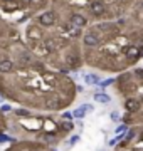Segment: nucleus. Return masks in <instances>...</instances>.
Returning a JSON list of instances; mask_svg holds the SVG:
<instances>
[{"instance_id": "1", "label": "nucleus", "mask_w": 143, "mask_h": 151, "mask_svg": "<svg viewBox=\"0 0 143 151\" xmlns=\"http://www.w3.org/2000/svg\"><path fill=\"white\" fill-rule=\"evenodd\" d=\"M84 64L103 72L121 74L143 59V32L126 17L89 25L81 37Z\"/></svg>"}, {"instance_id": "2", "label": "nucleus", "mask_w": 143, "mask_h": 151, "mask_svg": "<svg viewBox=\"0 0 143 151\" xmlns=\"http://www.w3.org/2000/svg\"><path fill=\"white\" fill-rule=\"evenodd\" d=\"M27 40L29 49L37 60L54 65L64 74L69 70H77L84 64L81 39L69 35L61 27L59 20L51 25H42L34 19L27 29Z\"/></svg>"}, {"instance_id": "3", "label": "nucleus", "mask_w": 143, "mask_h": 151, "mask_svg": "<svg viewBox=\"0 0 143 151\" xmlns=\"http://www.w3.org/2000/svg\"><path fill=\"white\" fill-rule=\"evenodd\" d=\"M51 10L57 19L71 24L74 29L84 30L101 20H115V15L103 0H52Z\"/></svg>"}, {"instance_id": "4", "label": "nucleus", "mask_w": 143, "mask_h": 151, "mask_svg": "<svg viewBox=\"0 0 143 151\" xmlns=\"http://www.w3.org/2000/svg\"><path fill=\"white\" fill-rule=\"evenodd\" d=\"M113 87L121 99V123L128 128L143 124V67H133L118 74Z\"/></svg>"}, {"instance_id": "5", "label": "nucleus", "mask_w": 143, "mask_h": 151, "mask_svg": "<svg viewBox=\"0 0 143 151\" xmlns=\"http://www.w3.org/2000/svg\"><path fill=\"white\" fill-rule=\"evenodd\" d=\"M2 60H12L20 69L40 62L32 54V50L19 40L15 30L0 19V62Z\"/></svg>"}, {"instance_id": "6", "label": "nucleus", "mask_w": 143, "mask_h": 151, "mask_svg": "<svg viewBox=\"0 0 143 151\" xmlns=\"http://www.w3.org/2000/svg\"><path fill=\"white\" fill-rule=\"evenodd\" d=\"M49 4V0H0V10L5 14L20 12L22 19L25 20L32 14L42 10Z\"/></svg>"}, {"instance_id": "7", "label": "nucleus", "mask_w": 143, "mask_h": 151, "mask_svg": "<svg viewBox=\"0 0 143 151\" xmlns=\"http://www.w3.org/2000/svg\"><path fill=\"white\" fill-rule=\"evenodd\" d=\"M113 151H143V124L131 126Z\"/></svg>"}, {"instance_id": "8", "label": "nucleus", "mask_w": 143, "mask_h": 151, "mask_svg": "<svg viewBox=\"0 0 143 151\" xmlns=\"http://www.w3.org/2000/svg\"><path fill=\"white\" fill-rule=\"evenodd\" d=\"M123 17H126L133 25H136L143 32V0H135Z\"/></svg>"}, {"instance_id": "9", "label": "nucleus", "mask_w": 143, "mask_h": 151, "mask_svg": "<svg viewBox=\"0 0 143 151\" xmlns=\"http://www.w3.org/2000/svg\"><path fill=\"white\" fill-rule=\"evenodd\" d=\"M103 2L111 9L115 19H120V17H123L128 12V9L131 7V4L135 0H103Z\"/></svg>"}, {"instance_id": "10", "label": "nucleus", "mask_w": 143, "mask_h": 151, "mask_svg": "<svg viewBox=\"0 0 143 151\" xmlns=\"http://www.w3.org/2000/svg\"><path fill=\"white\" fill-rule=\"evenodd\" d=\"M86 111H93V106L91 104H84V106H81V108H77L76 111H74V118H84V114H86Z\"/></svg>"}, {"instance_id": "11", "label": "nucleus", "mask_w": 143, "mask_h": 151, "mask_svg": "<svg viewBox=\"0 0 143 151\" xmlns=\"http://www.w3.org/2000/svg\"><path fill=\"white\" fill-rule=\"evenodd\" d=\"M94 101L96 103H101V104H108L111 101V97L108 94H105V92H96L94 94Z\"/></svg>"}, {"instance_id": "12", "label": "nucleus", "mask_w": 143, "mask_h": 151, "mask_svg": "<svg viewBox=\"0 0 143 151\" xmlns=\"http://www.w3.org/2000/svg\"><path fill=\"white\" fill-rule=\"evenodd\" d=\"M84 82L86 84H89V86H96V84H99V77L96 74H86L84 76Z\"/></svg>"}, {"instance_id": "13", "label": "nucleus", "mask_w": 143, "mask_h": 151, "mask_svg": "<svg viewBox=\"0 0 143 151\" xmlns=\"http://www.w3.org/2000/svg\"><path fill=\"white\" fill-rule=\"evenodd\" d=\"M113 82H115V79H113V77H110V79H105V81L99 82V87H101V89H106V87L110 86V84H113Z\"/></svg>"}, {"instance_id": "14", "label": "nucleus", "mask_w": 143, "mask_h": 151, "mask_svg": "<svg viewBox=\"0 0 143 151\" xmlns=\"http://www.w3.org/2000/svg\"><path fill=\"white\" fill-rule=\"evenodd\" d=\"M15 114L17 116H29V111H25V109H17Z\"/></svg>"}, {"instance_id": "15", "label": "nucleus", "mask_w": 143, "mask_h": 151, "mask_svg": "<svg viewBox=\"0 0 143 151\" xmlns=\"http://www.w3.org/2000/svg\"><path fill=\"white\" fill-rule=\"evenodd\" d=\"M77 141H79V136H72V138H71V141H69V146H72V145H76V143H77Z\"/></svg>"}, {"instance_id": "16", "label": "nucleus", "mask_w": 143, "mask_h": 151, "mask_svg": "<svg viewBox=\"0 0 143 151\" xmlns=\"http://www.w3.org/2000/svg\"><path fill=\"white\" fill-rule=\"evenodd\" d=\"M111 119H115V121H118V119H120V114L116 113V111H113V113H111Z\"/></svg>"}, {"instance_id": "17", "label": "nucleus", "mask_w": 143, "mask_h": 151, "mask_svg": "<svg viewBox=\"0 0 143 151\" xmlns=\"http://www.w3.org/2000/svg\"><path fill=\"white\" fill-rule=\"evenodd\" d=\"M72 116H74V114H71V113H64V119H69V121H71Z\"/></svg>"}, {"instance_id": "18", "label": "nucleus", "mask_w": 143, "mask_h": 151, "mask_svg": "<svg viewBox=\"0 0 143 151\" xmlns=\"http://www.w3.org/2000/svg\"><path fill=\"white\" fill-rule=\"evenodd\" d=\"M2 111H10V106H9V104H4V106H2Z\"/></svg>"}, {"instance_id": "19", "label": "nucleus", "mask_w": 143, "mask_h": 151, "mask_svg": "<svg viewBox=\"0 0 143 151\" xmlns=\"http://www.w3.org/2000/svg\"><path fill=\"white\" fill-rule=\"evenodd\" d=\"M7 139H9V138H7V136H4V134H0V143H5Z\"/></svg>"}, {"instance_id": "20", "label": "nucleus", "mask_w": 143, "mask_h": 151, "mask_svg": "<svg viewBox=\"0 0 143 151\" xmlns=\"http://www.w3.org/2000/svg\"><path fill=\"white\" fill-rule=\"evenodd\" d=\"M0 103H2V96H0Z\"/></svg>"}]
</instances>
